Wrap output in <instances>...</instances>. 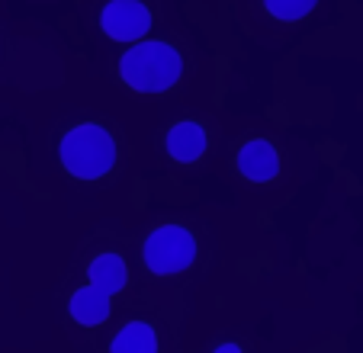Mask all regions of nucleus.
<instances>
[{
    "instance_id": "5",
    "label": "nucleus",
    "mask_w": 363,
    "mask_h": 353,
    "mask_svg": "<svg viewBox=\"0 0 363 353\" xmlns=\"http://www.w3.org/2000/svg\"><path fill=\"white\" fill-rule=\"evenodd\" d=\"M238 170L247 180H254V184H267V180L277 176V170H280V157H277L270 142L254 138V142H247L245 148L238 151Z\"/></svg>"
},
{
    "instance_id": "6",
    "label": "nucleus",
    "mask_w": 363,
    "mask_h": 353,
    "mask_svg": "<svg viewBox=\"0 0 363 353\" xmlns=\"http://www.w3.org/2000/svg\"><path fill=\"white\" fill-rule=\"evenodd\" d=\"M167 151L174 161L193 164L206 151V132L199 123H177L167 132Z\"/></svg>"
},
{
    "instance_id": "11",
    "label": "nucleus",
    "mask_w": 363,
    "mask_h": 353,
    "mask_svg": "<svg viewBox=\"0 0 363 353\" xmlns=\"http://www.w3.org/2000/svg\"><path fill=\"white\" fill-rule=\"evenodd\" d=\"M216 353H241V350H238V347H235V344H222Z\"/></svg>"
},
{
    "instance_id": "10",
    "label": "nucleus",
    "mask_w": 363,
    "mask_h": 353,
    "mask_svg": "<svg viewBox=\"0 0 363 353\" xmlns=\"http://www.w3.org/2000/svg\"><path fill=\"white\" fill-rule=\"evenodd\" d=\"M315 4L318 0H264V10L280 23H296V20L312 13Z\"/></svg>"
},
{
    "instance_id": "9",
    "label": "nucleus",
    "mask_w": 363,
    "mask_h": 353,
    "mask_svg": "<svg viewBox=\"0 0 363 353\" xmlns=\"http://www.w3.org/2000/svg\"><path fill=\"white\" fill-rule=\"evenodd\" d=\"M110 353H158V340L145 321H132L116 334Z\"/></svg>"
},
{
    "instance_id": "2",
    "label": "nucleus",
    "mask_w": 363,
    "mask_h": 353,
    "mask_svg": "<svg viewBox=\"0 0 363 353\" xmlns=\"http://www.w3.org/2000/svg\"><path fill=\"white\" fill-rule=\"evenodd\" d=\"M62 164L71 176L77 180H96L106 176L116 164V142L103 125L81 123L62 138Z\"/></svg>"
},
{
    "instance_id": "3",
    "label": "nucleus",
    "mask_w": 363,
    "mask_h": 353,
    "mask_svg": "<svg viewBox=\"0 0 363 353\" xmlns=\"http://www.w3.org/2000/svg\"><path fill=\"white\" fill-rule=\"evenodd\" d=\"M145 267L158 276H167V273H180L193 264L196 257V241L186 228L180 225H161L148 235L145 241Z\"/></svg>"
},
{
    "instance_id": "7",
    "label": "nucleus",
    "mask_w": 363,
    "mask_h": 353,
    "mask_svg": "<svg viewBox=\"0 0 363 353\" xmlns=\"http://www.w3.org/2000/svg\"><path fill=\"white\" fill-rule=\"evenodd\" d=\"M71 315H74L81 325H100L106 315H110V296L96 286H84L71 296Z\"/></svg>"
},
{
    "instance_id": "1",
    "label": "nucleus",
    "mask_w": 363,
    "mask_h": 353,
    "mask_svg": "<svg viewBox=\"0 0 363 353\" xmlns=\"http://www.w3.org/2000/svg\"><path fill=\"white\" fill-rule=\"evenodd\" d=\"M184 74V58L167 42H135L119 58V77L135 94H164Z\"/></svg>"
},
{
    "instance_id": "8",
    "label": "nucleus",
    "mask_w": 363,
    "mask_h": 353,
    "mask_svg": "<svg viewBox=\"0 0 363 353\" xmlns=\"http://www.w3.org/2000/svg\"><path fill=\"white\" fill-rule=\"evenodd\" d=\"M87 276H90V286H96V289H103L106 296H113V292H119L125 286V264L119 254H100V257L90 264Z\"/></svg>"
},
{
    "instance_id": "4",
    "label": "nucleus",
    "mask_w": 363,
    "mask_h": 353,
    "mask_svg": "<svg viewBox=\"0 0 363 353\" xmlns=\"http://www.w3.org/2000/svg\"><path fill=\"white\" fill-rule=\"evenodd\" d=\"M100 29L110 35L113 42H129L135 45L145 39L151 29V10L142 0H110L100 10Z\"/></svg>"
}]
</instances>
